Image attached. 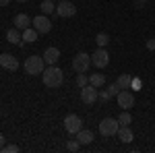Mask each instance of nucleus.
Masks as SVG:
<instances>
[{
	"label": "nucleus",
	"mask_w": 155,
	"mask_h": 153,
	"mask_svg": "<svg viewBox=\"0 0 155 153\" xmlns=\"http://www.w3.org/2000/svg\"><path fill=\"white\" fill-rule=\"evenodd\" d=\"M116 99H118V106L122 108V110H130V108L134 106V95H132V91H128V89H120L118 95H116Z\"/></svg>",
	"instance_id": "9d476101"
},
{
	"label": "nucleus",
	"mask_w": 155,
	"mask_h": 153,
	"mask_svg": "<svg viewBox=\"0 0 155 153\" xmlns=\"http://www.w3.org/2000/svg\"><path fill=\"white\" fill-rule=\"evenodd\" d=\"M21 39H23V33H21L17 27H12V29L6 31V42H8V44H15V46H17V44H21Z\"/></svg>",
	"instance_id": "dca6fc26"
},
{
	"label": "nucleus",
	"mask_w": 155,
	"mask_h": 153,
	"mask_svg": "<svg viewBox=\"0 0 155 153\" xmlns=\"http://www.w3.org/2000/svg\"><path fill=\"white\" fill-rule=\"evenodd\" d=\"M85 85H89V77L85 72H79L77 75V87H85Z\"/></svg>",
	"instance_id": "b1692460"
},
{
	"label": "nucleus",
	"mask_w": 155,
	"mask_h": 153,
	"mask_svg": "<svg viewBox=\"0 0 155 153\" xmlns=\"http://www.w3.org/2000/svg\"><path fill=\"white\" fill-rule=\"evenodd\" d=\"M97 99H99V89L97 87H93L91 83L81 87V101H83L85 106H93Z\"/></svg>",
	"instance_id": "39448f33"
},
{
	"label": "nucleus",
	"mask_w": 155,
	"mask_h": 153,
	"mask_svg": "<svg viewBox=\"0 0 155 153\" xmlns=\"http://www.w3.org/2000/svg\"><path fill=\"white\" fill-rule=\"evenodd\" d=\"M23 68H25V72H27V75H31V77L41 75V72L46 71V60H44V56L33 54V56H29V58L23 62Z\"/></svg>",
	"instance_id": "f03ea898"
},
{
	"label": "nucleus",
	"mask_w": 155,
	"mask_h": 153,
	"mask_svg": "<svg viewBox=\"0 0 155 153\" xmlns=\"http://www.w3.org/2000/svg\"><path fill=\"white\" fill-rule=\"evenodd\" d=\"M81 128H83V120L77 116V114H68V116L64 118V130L68 135H77Z\"/></svg>",
	"instance_id": "1a4fd4ad"
},
{
	"label": "nucleus",
	"mask_w": 155,
	"mask_h": 153,
	"mask_svg": "<svg viewBox=\"0 0 155 153\" xmlns=\"http://www.w3.org/2000/svg\"><path fill=\"white\" fill-rule=\"evenodd\" d=\"M0 151H2V153H17V151H19V147H17V145H2Z\"/></svg>",
	"instance_id": "a878e982"
},
{
	"label": "nucleus",
	"mask_w": 155,
	"mask_h": 153,
	"mask_svg": "<svg viewBox=\"0 0 155 153\" xmlns=\"http://www.w3.org/2000/svg\"><path fill=\"white\" fill-rule=\"evenodd\" d=\"M56 15L62 17V19H68V17H74L77 15V6L72 4L71 0H60L56 4Z\"/></svg>",
	"instance_id": "6e6552de"
},
{
	"label": "nucleus",
	"mask_w": 155,
	"mask_h": 153,
	"mask_svg": "<svg viewBox=\"0 0 155 153\" xmlns=\"http://www.w3.org/2000/svg\"><path fill=\"white\" fill-rule=\"evenodd\" d=\"M21 33H23V42H25V44H33L37 37H39L37 29H33V27H27V29H23V31H21Z\"/></svg>",
	"instance_id": "a211bd4d"
},
{
	"label": "nucleus",
	"mask_w": 155,
	"mask_h": 153,
	"mask_svg": "<svg viewBox=\"0 0 155 153\" xmlns=\"http://www.w3.org/2000/svg\"><path fill=\"white\" fill-rule=\"evenodd\" d=\"M91 64L95 68H106L107 64H110V54H107L106 48H97L95 52L91 54Z\"/></svg>",
	"instance_id": "423d86ee"
},
{
	"label": "nucleus",
	"mask_w": 155,
	"mask_h": 153,
	"mask_svg": "<svg viewBox=\"0 0 155 153\" xmlns=\"http://www.w3.org/2000/svg\"><path fill=\"white\" fill-rule=\"evenodd\" d=\"M118 87L120 89H130V83H132V75H120L118 77Z\"/></svg>",
	"instance_id": "412c9836"
},
{
	"label": "nucleus",
	"mask_w": 155,
	"mask_h": 153,
	"mask_svg": "<svg viewBox=\"0 0 155 153\" xmlns=\"http://www.w3.org/2000/svg\"><path fill=\"white\" fill-rule=\"evenodd\" d=\"M132 6H134L137 11H141V8L145 6V0H134V2H132Z\"/></svg>",
	"instance_id": "c85d7f7f"
},
{
	"label": "nucleus",
	"mask_w": 155,
	"mask_h": 153,
	"mask_svg": "<svg viewBox=\"0 0 155 153\" xmlns=\"http://www.w3.org/2000/svg\"><path fill=\"white\" fill-rule=\"evenodd\" d=\"M74 137H77V141L81 143V145H89V143L93 141V132L91 130H85V128H81Z\"/></svg>",
	"instance_id": "f3484780"
},
{
	"label": "nucleus",
	"mask_w": 155,
	"mask_h": 153,
	"mask_svg": "<svg viewBox=\"0 0 155 153\" xmlns=\"http://www.w3.org/2000/svg\"><path fill=\"white\" fill-rule=\"evenodd\" d=\"M116 137L120 139V143H126V145H128V143H132V139H134V132H132L128 126H120Z\"/></svg>",
	"instance_id": "2eb2a0df"
},
{
	"label": "nucleus",
	"mask_w": 155,
	"mask_h": 153,
	"mask_svg": "<svg viewBox=\"0 0 155 153\" xmlns=\"http://www.w3.org/2000/svg\"><path fill=\"white\" fill-rule=\"evenodd\" d=\"M31 27L37 29V33H50L52 31V21L48 15H37L35 19H31Z\"/></svg>",
	"instance_id": "0eeeda50"
},
{
	"label": "nucleus",
	"mask_w": 155,
	"mask_h": 153,
	"mask_svg": "<svg viewBox=\"0 0 155 153\" xmlns=\"http://www.w3.org/2000/svg\"><path fill=\"white\" fill-rule=\"evenodd\" d=\"M0 66L4 68V71H19V60H17V56H12V54H0Z\"/></svg>",
	"instance_id": "9b49d317"
},
{
	"label": "nucleus",
	"mask_w": 155,
	"mask_h": 153,
	"mask_svg": "<svg viewBox=\"0 0 155 153\" xmlns=\"http://www.w3.org/2000/svg\"><path fill=\"white\" fill-rule=\"evenodd\" d=\"M95 44H97V48H106L107 44H110V35H107V33H97Z\"/></svg>",
	"instance_id": "5701e85b"
},
{
	"label": "nucleus",
	"mask_w": 155,
	"mask_h": 153,
	"mask_svg": "<svg viewBox=\"0 0 155 153\" xmlns=\"http://www.w3.org/2000/svg\"><path fill=\"white\" fill-rule=\"evenodd\" d=\"M147 50H151V52H155V37H151V39H147Z\"/></svg>",
	"instance_id": "cd10ccee"
},
{
	"label": "nucleus",
	"mask_w": 155,
	"mask_h": 153,
	"mask_svg": "<svg viewBox=\"0 0 155 153\" xmlns=\"http://www.w3.org/2000/svg\"><path fill=\"white\" fill-rule=\"evenodd\" d=\"M39 11L41 15H50V12L56 11V4H54V0H41V4H39Z\"/></svg>",
	"instance_id": "aec40b11"
},
{
	"label": "nucleus",
	"mask_w": 155,
	"mask_h": 153,
	"mask_svg": "<svg viewBox=\"0 0 155 153\" xmlns=\"http://www.w3.org/2000/svg\"><path fill=\"white\" fill-rule=\"evenodd\" d=\"M17 2H27V0H17Z\"/></svg>",
	"instance_id": "2f4dec72"
},
{
	"label": "nucleus",
	"mask_w": 155,
	"mask_h": 153,
	"mask_svg": "<svg viewBox=\"0 0 155 153\" xmlns=\"http://www.w3.org/2000/svg\"><path fill=\"white\" fill-rule=\"evenodd\" d=\"M44 60H46V64H56L60 60V50L58 48H54V46H50V48H46V52H44Z\"/></svg>",
	"instance_id": "4468645a"
},
{
	"label": "nucleus",
	"mask_w": 155,
	"mask_h": 153,
	"mask_svg": "<svg viewBox=\"0 0 155 153\" xmlns=\"http://www.w3.org/2000/svg\"><path fill=\"white\" fill-rule=\"evenodd\" d=\"M120 91V87H118V83H112V85H107L104 91H99V99L101 101H110L112 97H116Z\"/></svg>",
	"instance_id": "f8f14e48"
},
{
	"label": "nucleus",
	"mask_w": 155,
	"mask_h": 153,
	"mask_svg": "<svg viewBox=\"0 0 155 153\" xmlns=\"http://www.w3.org/2000/svg\"><path fill=\"white\" fill-rule=\"evenodd\" d=\"M4 141H6V139H4V135H2V132H0V147H2V145H4Z\"/></svg>",
	"instance_id": "7c9ffc66"
},
{
	"label": "nucleus",
	"mask_w": 155,
	"mask_h": 153,
	"mask_svg": "<svg viewBox=\"0 0 155 153\" xmlns=\"http://www.w3.org/2000/svg\"><path fill=\"white\" fill-rule=\"evenodd\" d=\"M89 83H91L93 87L99 89V87H104V85H106V77H104L101 72H93V75H89Z\"/></svg>",
	"instance_id": "6ab92c4d"
},
{
	"label": "nucleus",
	"mask_w": 155,
	"mask_h": 153,
	"mask_svg": "<svg viewBox=\"0 0 155 153\" xmlns=\"http://www.w3.org/2000/svg\"><path fill=\"white\" fill-rule=\"evenodd\" d=\"M145 2H149V0H145Z\"/></svg>",
	"instance_id": "473e14b6"
},
{
	"label": "nucleus",
	"mask_w": 155,
	"mask_h": 153,
	"mask_svg": "<svg viewBox=\"0 0 155 153\" xmlns=\"http://www.w3.org/2000/svg\"><path fill=\"white\" fill-rule=\"evenodd\" d=\"M141 87H143V81H141V79H137V77H132L130 89H132V91H139V89H141Z\"/></svg>",
	"instance_id": "bb28decb"
},
{
	"label": "nucleus",
	"mask_w": 155,
	"mask_h": 153,
	"mask_svg": "<svg viewBox=\"0 0 155 153\" xmlns=\"http://www.w3.org/2000/svg\"><path fill=\"white\" fill-rule=\"evenodd\" d=\"M79 147H81V143L77 141V139H71V141L66 143V149H68V151H72V153L79 151Z\"/></svg>",
	"instance_id": "393cba45"
},
{
	"label": "nucleus",
	"mask_w": 155,
	"mask_h": 153,
	"mask_svg": "<svg viewBox=\"0 0 155 153\" xmlns=\"http://www.w3.org/2000/svg\"><path fill=\"white\" fill-rule=\"evenodd\" d=\"M12 23H15V27H17L19 31H23V29H27V27H31V17L25 15V12H19V15L12 19Z\"/></svg>",
	"instance_id": "ddd939ff"
},
{
	"label": "nucleus",
	"mask_w": 155,
	"mask_h": 153,
	"mask_svg": "<svg viewBox=\"0 0 155 153\" xmlns=\"http://www.w3.org/2000/svg\"><path fill=\"white\" fill-rule=\"evenodd\" d=\"M118 128H120L118 118H104V120L99 122V132H101L104 137H114V135H118Z\"/></svg>",
	"instance_id": "20e7f679"
},
{
	"label": "nucleus",
	"mask_w": 155,
	"mask_h": 153,
	"mask_svg": "<svg viewBox=\"0 0 155 153\" xmlns=\"http://www.w3.org/2000/svg\"><path fill=\"white\" fill-rule=\"evenodd\" d=\"M41 79H44V85L50 87V89H56L64 83V72L60 71L56 64H50L46 71L41 72Z\"/></svg>",
	"instance_id": "f257e3e1"
},
{
	"label": "nucleus",
	"mask_w": 155,
	"mask_h": 153,
	"mask_svg": "<svg viewBox=\"0 0 155 153\" xmlns=\"http://www.w3.org/2000/svg\"><path fill=\"white\" fill-rule=\"evenodd\" d=\"M11 4V0H0V6H8Z\"/></svg>",
	"instance_id": "c756f323"
},
{
	"label": "nucleus",
	"mask_w": 155,
	"mask_h": 153,
	"mask_svg": "<svg viewBox=\"0 0 155 153\" xmlns=\"http://www.w3.org/2000/svg\"><path fill=\"white\" fill-rule=\"evenodd\" d=\"M118 122H120V126H128V124L132 122V116L128 114V110H122V112H120Z\"/></svg>",
	"instance_id": "4be33fe9"
},
{
	"label": "nucleus",
	"mask_w": 155,
	"mask_h": 153,
	"mask_svg": "<svg viewBox=\"0 0 155 153\" xmlns=\"http://www.w3.org/2000/svg\"><path fill=\"white\" fill-rule=\"evenodd\" d=\"M89 66H91V54H87V52H79L72 58V71L74 72H87Z\"/></svg>",
	"instance_id": "7ed1b4c3"
}]
</instances>
